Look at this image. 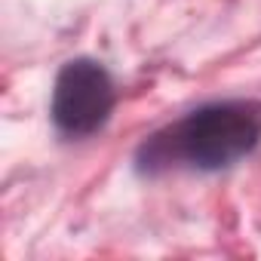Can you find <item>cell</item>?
<instances>
[{
	"mask_svg": "<svg viewBox=\"0 0 261 261\" xmlns=\"http://www.w3.org/2000/svg\"><path fill=\"white\" fill-rule=\"evenodd\" d=\"M261 142V101H218L154 133L139 148L145 172L224 169Z\"/></svg>",
	"mask_w": 261,
	"mask_h": 261,
	"instance_id": "6da1fadb",
	"label": "cell"
},
{
	"mask_svg": "<svg viewBox=\"0 0 261 261\" xmlns=\"http://www.w3.org/2000/svg\"><path fill=\"white\" fill-rule=\"evenodd\" d=\"M114 111V83L92 59L68 62L53 89V120L65 136L83 139L108 123Z\"/></svg>",
	"mask_w": 261,
	"mask_h": 261,
	"instance_id": "7a4b0ae2",
	"label": "cell"
}]
</instances>
